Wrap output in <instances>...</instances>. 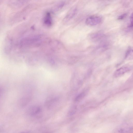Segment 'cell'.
I'll return each instance as SVG.
<instances>
[{
    "instance_id": "30bf717a",
    "label": "cell",
    "mask_w": 133,
    "mask_h": 133,
    "mask_svg": "<svg viewBox=\"0 0 133 133\" xmlns=\"http://www.w3.org/2000/svg\"><path fill=\"white\" fill-rule=\"evenodd\" d=\"M127 14L126 13H124L119 16L117 18L118 20H121L124 19L127 16Z\"/></svg>"
},
{
    "instance_id": "6da1fadb",
    "label": "cell",
    "mask_w": 133,
    "mask_h": 133,
    "mask_svg": "<svg viewBox=\"0 0 133 133\" xmlns=\"http://www.w3.org/2000/svg\"><path fill=\"white\" fill-rule=\"evenodd\" d=\"M102 20V18L100 16H93L87 18L86 20L85 23L89 26H95L100 24Z\"/></svg>"
},
{
    "instance_id": "9c48e42d",
    "label": "cell",
    "mask_w": 133,
    "mask_h": 133,
    "mask_svg": "<svg viewBox=\"0 0 133 133\" xmlns=\"http://www.w3.org/2000/svg\"><path fill=\"white\" fill-rule=\"evenodd\" d=\"M85 93L84 92H82L78 95L75 98V100L76 101H79L85 96Z\"/></svg>"
},
{
    "instance_id": "3957f363",
    "label": "cell",
    "mask_w": 133,
    "mask_h": 133,
    "mask_svg": "<svg viewBox=\"0 0 133 133\" xmlns=\"http://www.w3.org/2000/svg\"><path fill=\"white\" fill-rule=\"evenodd\" d=\"M41 111V109L39 106L33 105L28 109L27 112L29 115L33 116L39 114Z\"/></svg>"
},
{
    "instance_id": "7c38bea8",
    "label": "cell",
    "mask_w": 133,
    "mask_h": 133,
    "mask_svg": "<svg viewBox=\"0 0 133 133\" xmlns=\"http://www.w3.org/2000/svg\"><path fill=\"white\" fill-rule=\"evenodd\" d=\"M76 110V108L75 107L73 108L70 110L69 113V115L70 116H71L75 114Z\"/></svg>"
},
{
    "instance_id": "8fae6325",
    "label": "cell",
    "mask_w": 133,
    "mask_h": 133,
    "mask_svg": "<svg viewBox=\"0 0 133 133\" xmlns=\"http://www.w3.org/2000/svg\"><path fill=\"white\" fill-rule=\"evenodd\" d=\"M130 19V22L129 26L131 28H133V13L131 15Z\"/></svg>"
},
{
    "instance_id": "277c9868",
    "label": "cell",
    "mask_w": 133,
    "mask_h": 133,
    "mask_svg": "<svg viewBox=\"0 0 133 133\" xmlns=\"http://www.w3.org/2000/svg\"><path fill=\"white\" fill-rule=\"evenodd\" d=\"M130 70V68L127 66L121 67L116 70L115 71L114 76L116 77L121 76Z\"/></svg>"
},
{
    "instance_id": "ba28073f",
    "label": "cell",
    "mask_w": 133,
    "mask_h": 133,
    "mask_svg": "<svg viewBox=\"0 0 133 133\" xmlns=\"http://www.w3.org/2000/svg\"><path fill=\"white\" fill-rule=\"evenodd\" d=\"M125 58L127 60L133 59V49L129 48L127 50L125 55Z\"/></svg>"
},
{
    "instance_id": "5b68a950",
    "label": "cell",
    "mask_w": 133,
    "mask_h": 133,
    "mask_svg": "<svg viewBox=\"0 0 133 133\" xmlns=\"http://www.w3.org/2000/svg\"><path fill=\"white\" fill-rule=\"evenodd\" d=\"M43 22L44 24L47 27H50L52 25V18L50 12H48L46 13L43 18Z\"/></svg>"
},
{
    "instance_id": "8992f818",
    "label": "cell",
    "mask_w": 133,
    "mask_h": 133,
    "mask_svg": "<svg viewBox=\"0 0 133 133\" xmlns=\"http://www.w3.org/2000/svg\"><path fill=\"white\" fill-rule=\"evenodd\" d=\"M77 9L75 7L72 8L67 13L65 18V21L69 20L73 18L77 12Z\"/></svg>"
},
{
    "instance_id": "7a4b0ae2",
    "label": "cell",
    "mask_w": 133,
    "mask_h": 133,
    "mask_svg": "<svg viewBox=\"0 0 133 133\" xmlns=\"http://www.w3.org/2000/svg\"><path fill=\"white\" fill-rule=\"evenodd\" d=\"M133 129V125L131 123H124L117 127L114 130L115 132L124 133L129 132Z\"/></svg>"
},
{
    "instance_id": "52a82bcc",
    "label": "cell",
    "mask_w": 133,
    "mask_h": 133,
    "mask_svg": "<svg viewBox=\"0 0 133 133\" xmlns=\"http://www.w3.org/2000/svg\"><path fill=\"white\" fill-rule=\"evenodd\" d=\"M58 100L57 98L49 97L46 99L45 103V106L48 109H50L53 106L54 103Z\"/></svg>"
}]
</instances>
